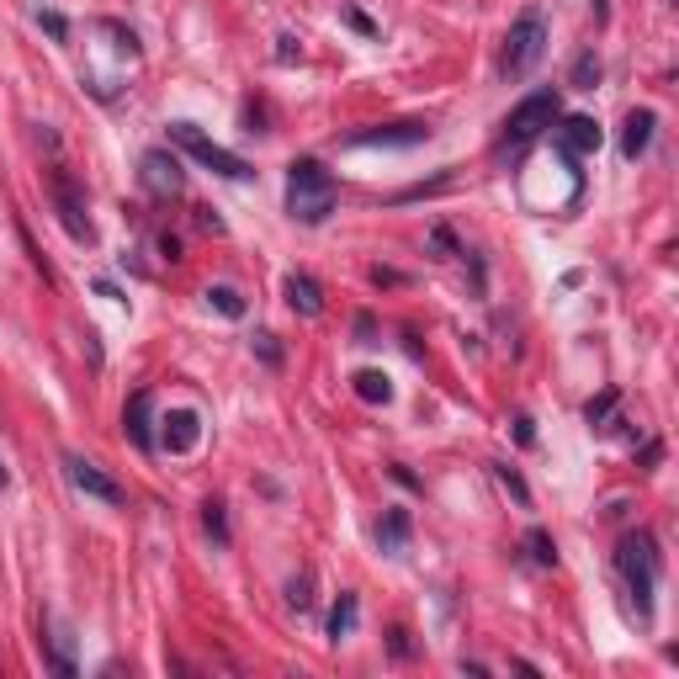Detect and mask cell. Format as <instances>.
I'll list each match as a JSON object with an SVG mask.
<instances>
[{"label":"cell","mask_w":679,"mask_h":679,"mask_svg":"<svg viewBox=\"0 0 679 679\" xmlns=\"http://www.w3.org/2000/svg\"><path fill=\"white\" fill-rule=\"evenodd\" d=\"M616 573L632 605H637V621L648 626L653 621V594H658V579H664V552H658V536L653 532H626L616 547Z\"/></svg>","instance_id":"6da1fadb"},{"label":"cell","mask_w":679,"mask_h":679,"mask_svg":"<svg viewBox=\"0 0 679 679\" xmlns=\"http://www.w3.org/2000/svg\"><path fill=\"white\" fill-rule=\"evenodd\" d=\"M335 202H340V180L329 176L314 154H303V160L287 165V218L319 229L329 212H335Z\"/></svg>","instance_id":"7a4b0ae2"},{"label":"cell","mask_w":679,"mask_h":679,"mask_svg":"<svg viewBox=\"0 0 679 679\" xmlns=\"http://www.w3.org/2000/svg\"><path fill=\"white\" fill-rule=\"evenodd\" d=\"M547 43H552V28H547V11L541 6H526L510 32H504V48H500V80H526L541 54H547Z\"/></svg>","instance_id":"3957f363"},{"label":"cell","mask_w":679,"mask_h":679,"mask_svg":"<svg viewBox=\"0 0 679 679\" xmlns=\"http://www.w3.org/2000/svg\"><path fill=\"white\" fill-rule=\"evenodd\" d=\"M562 118V96L558 90H532L510 118H504V128H500V154H521L526 144H536L552 122Z\"/></svg>","instance_id":"277c9868"},{"label":"cell","mask_w":679,"mask_h":679,"mask_svg":"<svg viewBox=\"0 0 679 679\" xmlns=\"http://www.w3.org/2000/svg\"><path fill=\"white\" fill-rule=\"evenodd\" d=\"M171 144H180L202 171H212V176H223V180H255V171L239 160L234 149H223V144H212L197 122H171Z\"/></svg>","instance_id":"5b68a950"},{"label":"cell","mask_w":679,"mask_h":679,"mask_svg":"<svg viewBox=\"0 0 679 679\" xmlns=\"http://www.w3.org/2000/svg\"><path fill=\"white\" fill-rule=\"evenodd\" d=\"M48 197H54V212H59L64 234L75 239V244H90L96 229H90V218H86V186L69 176V171H54V176H48Z\"/></svg>","instance_id":"8992f818"},{"label":"cell","mask_w":679,"mask_h":679,"mask_svg":"<svg viewBox=\"0 0 679 679\" xmlns=\"http://www.w3.org/2000/svg\"><path fill=\"white\" fill-rule=\"evenodd\" d=\"M139 180H144V191L154 202H171L186 191V165H180L171 149H144V160H139Z\"/></svg>","instance_id":"52a82bcc"},{"label":"cell","mask_w":679,"mask_h":679,"mask_svg":"<svg viewBox=\"0 0 679 679\" xmlns=\"http://www.w3.org/2000/svg\"><path fill=\"white\" fill-rule=\"evenodd\" d=\"M346 149H414L430 144V122H387V128H361L340 139Z\"/></svg>","instance_id":"ba28073f"},{"label":"cell","mask_w":679,"mask_h":679,"mask_svg":"<svg viewBox=\"0 0 679 679\" xmlns=\"http://www.w3.org/2000/svg\"><path fill=\"white\" fill-rule=\"evenodd\" d=\"M64 478H69V483H75V489H80L86 500H101V504H122V500H128L118 478L101 473V468H96L90 457H75V451L64 457Z\"/></svg>","instance_id":"9c48e42d"},{"label":"cell","mask_w":679,"mask_h":679,"mask_svg":"<svg viewBox=\"0 0 679 679\" xmlns=\"http://www.w3.org/2000/svg\"><path fill=\"white\" fill-rule=\"evenodd\" d=\"M552 144H558V154L573 165V160H584V154L600 149V122L594 118H558L552 122Z\"/></svg>","instance_id":"30bf717a"},{"label":"cell","mask_w":679,"mask_h":679,"mask_svg":"<svg viewBox=\"0 0 679 679\" xmlns=\"http://www.w3.org/2000/svg\"><path fill=\"white\" fill-rule=\"evenodd\" d=\"M122 436L139 446V451H154V446H160V436H154V393H149V387H139V393L128 398V409H122Z\"/></svg>","instance_id":"8fae6325"},{"label":"cell","mask_w":679,"mask_h":679,"mask_svg":"<svg viewBox=\"0 0 679 679\" xmlns=\"http://www.w3.org/2000/svg\"><path fill=\"white\" fill-rule=\"evenodd\" d=\"M160 425H165V430H160V446H165L171 457H186L191 446L202 441V419H197V409H171Z\"/></svg>","instance_id":"7c38bea8"},{"label":"cell","mask_w":679,"mask_h":679,"mask_svg":"<svg viewBox=\"0 0 679 679\" xmlns=\"http://www.w3.org/2000/svg\"><path fill=\"white\" fill-rule=\"evenodd\" d=\"M282 297H287V308L303 314V319H319V314H325V287H319L308 271H293V276L282 282Z\"/></svg>","instance_id":"4fadbf2b"},{"label":"cell","mask_w":679,"mask_h":679,"mask_svg":"<svg viewBox=\"0 0 679 679\" xmlns=\"http://www.w3.org/2000/svg\"><path fill=\"white\" fill-rule=\"evenodd\" d=\"M653 128H658V118H653L648 107L626 112V122H621V160H643L653 144Z\"/></svg>","instance_id":"5bb4252c"},{"label":"cell","mask_w":679,"mask_h":679,"mask_svg":"<svg viewBox=\"0 0 679 679\" xmlns=\"http://www.w3.org/2000/svg\"><path fill=\"white\" fill-rule=\"evenodd\" d=\"M409 532H414V521H409V510H387L383 521H377V547H383L387 558H398L404 547H409Z\"/></svg>","instance_id":"9a60e30c"},{"label":"cell","mask_w":679,"mask_h":679,"mask_svg":"<svg viewBox=\"0 0 679 679\" xmlns=\"http://www.w3.org/2000/svg\"><path fill=\"white\" fill-rule=\"evenodd\" d=\"M355 616H361V600L346 590L340 600H335V611H329V637H335V643H346V637L355 632Z\"/></svg>","instance_id":"2e32d148"},{"label":"cell","mask_w":679,"mask_h":679,"mask_svg":"<svg viewBox=\"0 0 679 679\" xmlns=\"http://www.w3.org/2000/svg\"><path fill=\"white\" fill-rule=\"evenodd\" d=\"M351 383H355V398H361V404H393V383H387V372H372V366H366V372H355Z\"/></svg>","instance_id":"e0dca14e"},{"label":"cell","mask_w":679,"mask_h":679,"mask_svg":"<svg viewBox=\"0 0 679 679\" xmlns=\"http://www.w3.org/2000/svg\"><path fill=\"white\" fill-rule=\"evenodd\" d=\"M202 297H207V308H218L223 319H244V297H239V287H229V282H212Z\"/></svg>","instance_id":"ac0fdd59"},{"label":"cell","mask_w":679,"mask_h":679,"mask_svg":"<svg viewBox=\"0 0 679 679\" xmlns=\"http://www.w3.org/2000/svg\"><path fill=\"white\" fill-rule=\"evenodd\" d=\"M202 532L218 541V547H229L234 536H229V510H223V500H207L202 504Z\"/></svg>","instance_id":"d6986e66"},{"label":"cell","mask_w":679,"mask_h":679,"mask_svg":"<svg viewBox=\"0 0 679 679\" xmlns=\"http://www.w3.org/2000/svg\"><path fill=\"white\" fill-rule=\"evenodd\" d=\"M526 552H532L536 568H558V541L547 532H526Z\"/></svg>","instance_id":"ffe728a7"},{"label":"cell","mask_w":679,"mask_h":679,"mask_svg":"<svg viewBox=\"0 0 679 679\" xmlns=\"http://www.w3.org/2000/svg\"><path fill=\"white\" fill-rule=\"evenodd\" d=\"M568 86H573V90H594V86H600V59H594V54H579V59H573V75H568Z\"/></svg>","instance_id":"44dd1931"},{"label":"cell","mask_w":679,"mask_h":679,"mask_svg":"<svg viewBox=\"0 0 679 679\" xmlns=\"http://www.w3.org/2000/svg\"><path fill=\"white\" fill-rule=\"evenodd\" d=\"M314 579H308V573H297L293 584H287V605H293V611H308V605H314Z\"/></svg>","instance_id":"7402d4cb"},{"label":"cell","mask_w":679,"mask_h":679,"mask_svg":"<svg viewBox=\"0 0 679 679\" xmlns=\"http://www.w3.org/2000/svg\"><path fill=\"white\" fill-rule=\"evenodd\" d=\"M494 478H500V483H504V489H510V494H515V500H521V504H532V489L521 483V473H515V468H504V462H494Z\"/></svg>","instance_id":"603a6c76"},{"label":"cell","mask_w":679,"mask_h":679,"mask_svg":"<svg viewBox=\"0 0 679 679\" xmlns=\"http://www.w3.org/2000/svg\"><path fill=\"white\" fill-rule=\"evenodd\" d=\"M611 409H616V393H600V398H594L590 409H584V419H590V425H600V430H605V419H611Z\"/></svg>","instance_id":"cb8c5ba5"},{"label":"cell","mask_w":679,"mask_h":679,"mask_svg":"<svg viewBox=\"0 0 679 679\" xmlns=\"http://www.w3.org/2000/svg\"><path fill=\"white\" fill-rule=\"evenodd\" d=\"M255 351H261V361H266V366H282V346H276V335H271V329H261V335H255Z\"/></svg>","instance_id":"d4e9b609"},{"label":"cell","mask_w":679,"mask_h":679,"mask_svg":"<svg viewBox=\"0 0 679 679\" xmlns=\"http://www.w3.org/2000/svg\"><path fill=\"white\" fill-rule=\"evenodd\" d=\"M340 17H346V22H351V28L361 32V37H377V22H372V17H366V11H355V6H346V11H340Z\"/></svg>","instance_id":"484cf974"},{"label":"cell","mask_w":679,"mask_h":679,"mask_svg":"<svg viewBox=\"0 0 679 679\" xmlns=\"http://www.w3.org/2000/svg\"><path fill=\"white\" fill-rule=\"evenodd\" d=\"M37 28H48V37H59V43L69 37V22H64L59 11H37Z\"/></svg>","instance_id":"4316f807"},{"label":"cell","mask_w":679,"mask_h":679,"mask_svg":"<svg viewBox=\"0 0 679 679\" xmlns=\"http://www.w3.org/2000/svg\"><path fill=\"white\" fill-rule=\"evenodd\" d=\"M515 441H521V446H536V425H532V414H515Z\"/></svg>","instance_id":"83f0119b"},{"label":"cell","mask_w":679,"mask_h":679,"mask_svg":"<svg viewBox=\"0 0 679 679\" xmlns=\"http://www.w3.org/2000/svg\"><path fill=\"white\" fill-rule=\"evenodd\" d=\"M387 637H393V653H398V658H409V653H414V643H409V632H404V626H393Z\"/></svg>","instance_id":"f1b7e54d"},{"label":"cell","mask_w":679,"mask_h":679,"mask_svg":"<svg viewBox=\"0 0 679 679\" xmlns=\"http://www.w3.org/2000/svg\"><path fill=\"white\" fill-rule=\"evenodd\" d=\"M430 250H441V261H446L457 244H451V234H446V229H436V234H430Z\"/></svg>","instance_id":"f546056e"},{"label":"cell","mask_w":679,"mask_h":679,"mask_svg":"<svg viewBox=\"0 0 679 679\" xmlns=\"http://www.w3.org/2000/svg\"><path fill=\"white\" fill-rule=\"evenodd\" d=\"M276 59H297V37H276Z\"/></svg>","instance_id":"4dcf8cb0"},{"label":"cell","mask_w":679,"mask_h":679,"mask_svg":"<svg viewBox=\"0 0 679 679\" xmlns=\"http://www.w3.org/2000/svg\"><path fill=\"white\" fill-rule=\"evenodd\" d=\"M160 255H165V261H180V244H176V234H160Z\"/></svg>","instance_id":"1f68e13d"},{"label":"cell","mask_w":679,"mask_h":679,"mask_svg":"<svg viewBox=\"0 0 679 679\" xmlns=\"http://www.w3.org/2000/svg\"><path fill=\"white\" fill-rule=\"evenodd\" d=\"M372 282H377V287H398L404 276H398V271H383V266H377V271H372Z\"/></svg>","instance_id":"d6a6232c"},{"label":"cell","mask_w":679,"mask_h":679,"mask_svg":"<svg viewBox=\"0 0 679 679\" xmlns=\"http://www.w3.org/2000/svg\"><path fill=\"white\" fill-rule=\"evenodd\" d=\"M197 223H202V229H212V234H218V229H223V223H218V218H212V207H197Z\"/></svg>","instance_id":"836d02e7"},{"label":"cell","mask_w":679,"mask_h":679,"mask_svg":"<svg viewBox=\"0 0 679 679\" xmlns=\"http://www.w3.org/2000/svg\"><path fill=\"white\" fill-rule=\"evenodd\" d=\"M6 483H11V473H6V462H0V489H6Z\"/></svg>","instance_id":"e575fe53"}]
</instances>
